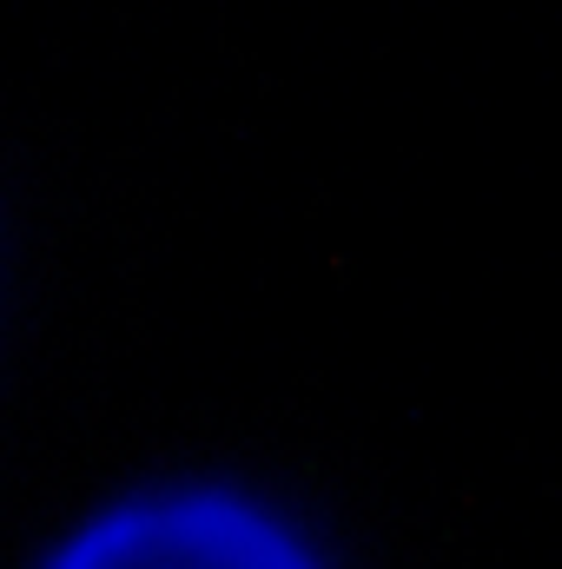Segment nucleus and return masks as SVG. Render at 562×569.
Wrapping results in <instances>:
<instances>
[{
  "instance_id": "1",
  "label": "nucleus",
  "mask_w": 562,
  "mask_h": 569,
  "mask_svg": "<svg viewBox=\"0 0 562 569\" xmlns=\"http://www.w3.org/2000/svg\"><path fill=\"white\" fill-rule=\"evenodd\" d=\"M60 569H311L298 543L239 503H159L127 510L80 537Z\"/></svg>"
}]
</instances>
